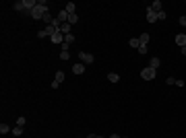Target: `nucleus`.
<instances>
[{
	"instance_id": "1",
	"label": "nucleus",
	"mask_w": 186,
	"mask_h": 138,
	"mask_svg": "<svg viewBox=\"0 0 186 138\" xmlns=\"http://www.w3.org/2000/svg\"><path fill=\"white\" fill-rule=\"evenodd\" d=\"M35 4H37V0H21V2H15V10L31 15V10L35 8Z\"/></svg>"
},
{
	"instance_id": "2",
	"label": "nucleus",
	"mask_w": 186,
	"mask_h": 138,
	"mask_svg": "<svg viewBox=\"0 0 186 138\" xmlns=\"http://www.w3.org/2000/svg\"><path fill=\"white\" fill-rule=\"evenodd\" d=\"M46 12H48V2H46V0H40V2L35 4V8L31 10V17L40 21V19H44V15H46Z\"/></svg>"
},
{
	"instance_id": "3",
	"label": "nucleus",
	"mask_w": 186,
	"mask_h": 138,
	"mask_svg": "<svg viewBox=\"0 0 186 138\" xmlns=\"http://www.w3.org/2000/svg\"><path fill=\"white\" fill-rule=\"evenodd\" d=\"M141 76H143L145 81H153V78L157 76V72H155L153 68H149V66H147V68H143V70H141Z\"/></svg>"
},
{
	"instance_id": "4",
	"label": "nucleus",
	"mask_w": 186,
	"mask_h": 138,
	"mask_svg": "<svg viewBox=\"0 0 186 138\" xmlns=\"http://www.w3.org/2000/svg\"><path fill=\"white\" fill-rule=\"evenodd\" d=\"M79 60H81V64H93V60H95V56H91V54H87V52H81V54H79Z\"/></svg>"
},
{
	"instance_id": "5",
	"label": "nucleus",
	"mask_w": 186,
	"mask_h": 138,
	"mask_svg": "<svg viewBox=\"0 0 186 138\" xmlns=\"http://www.w3.org/2000/svg\"><path fill=\"white\" fill-rule=\"evenodd\" d=\"M62 83H64V72L58 70V72H56V78H54V83H52V89H58Z\"/></svg>"
},
{
	"instance_id": "6",
	"label": "nucleus",
	"mask_w": 186,
	"mask_h": 138,
	"mask_svg": "<svg viewBox=\"0 0 186 138\" xmlns=\"http://www.w3.org/2000/svg\"><path fill=\"white\" fill-rule=\"evenodd\" d=\"M155 21H157V12L151 6H147V23H155Z\"/></svg>"
},
{
	"instance_id": "7",
	"label": "nucleus",
	"mask_w": 186,
	"mask_h": 138,
	"mask_svg": "<svg viewBox=\"0 0 186 138\" xmlns=\"http://www.w3.org/2000/svg\"><path fill=\"white\" fill-rule=\"evenodd\" d=\"M159 66H161V60H159L157 56H153V58L149 60V68H153V70H157Z\"/></svg>"
},
{
	"instance_id": "8",
	"label": "nucleus",
	"mask_w": 186,
	"mask_h": 138,
	"mask_svg": "<svg viewBox=\"0 0 186 138\" xmlns=\"http://www.w3.org/2000/svg\"><path fill=\"white\" fill-rule=\"evenodd\" d=\"M70 27H72L70 23H60V33L62 35H68L70 33Z\"/></svg>"
},
{
	"instance_id": "9",
	"label": "nucleus",
	"mask_w": 186,
	"mask_h": 138,
	"mask_svg": "<svg viewBox=\"0 0 186 138\" xmlns=\"http://www.w3.org/2000/svg\"><path fill=\"white\" fill-rule=\"evenodd\" d=\"M72 72H75V74H83V72H85V64L77 62V64L72 66Z\"/></svg>"
},
{
	"instance_id": "10",
	"label": "nucleus",
	"mask_w": 186,
	"mask_h": 138,
	"mask_svg": "<svg viewBox=\"0 0 186 138\" xmlns=\"http://www.w3.org/2000/svg\"><path fill=\"white\" fill-rule=\"evenodd\" d=\"M176 44L180 47H186V35L184 33H178V35H176Z\"/></svg>"
},
{
	"instance_id": "11",
	"label": "nucleus",
	"mask_w": 186,
	"mask_h": 138,
	"mask_svg": "<svg viewBox=\"0 0 186 138\" xmlns=\"http://www.w3.org/2000/svg\"><path fill=\"white\" fill-rule=\"evenodd\" d=\"M50 39H52V44H62V41H64V35L58 31V33H56V35H52Z\"/></svg>"
},
{
	"instance_id": "12",
	"label": "nucleus",
	"mask_w": 186,
	"mask_h": 138,
	"mask_svg": "<svg viewBox=\"0 0 186 138\" xmlns=\"http://www.w3.org/2000/svg\"><path fill=\"white\" fill-rule=\"evenodd\" d=\"M64 10H66V12H68V15H75V12H77V4H75V2H68V4H66V8H64Z\"/></svg>"
},
{
	"instance_id": "13",
	"label": "nucleus",
	"mask_w": 186,
	"mask_h": 138,
	"mask_svg": "<svg viewBox=\"0 0 186 138\" xmlns=\"http://www.w3.org/2000/svg\"><path fill=\"white\" fill-rule=\"evenodd\" d=\"M66 21H68V12L66 10H60L58 12V23H66Z\"/></svg>"
},
{
	"instance_id": "14",
	"label": "nucleus",
	"mask_w": 186,
	"mask_h": 138,
	"mask_svg": "<svg viewBox=\"0 0 186 138\" xmlns=\"http://www.w3.org/2000/svg\"><path fill=\"white\" fill-rule=\"evenodd\" d=\"M108 81H110V83H118V81H120V74H116V72H110V74H108Z\"/></svg>"
},
{
	"instance_id": "15",
	"label": "nucleus",
	"mask_w": 186,
	"mask_h": 138,
	"mask_svg": "<svg viewBox=\"0 0 186 138\" xmlns=\"http://www.w3.org/2000/svg\"><path fill=\"white\" fill-rule=\"evenodd\" d=\"M149 39H151V37H149V33H143V35H141V37H139L141 46H147V44H149Z\"/></svg>"
},
{
	"instance_id": "16",
	"label": "nucleus",
	"mask_w": 186,
	"mask_h": 138,
	"mask_svg": "<svg viewBox=\"0 0 186 138\" xmlns=\"http://www.w3.org/2000/svg\"><path fill=\"white\" fill-rule=\"evenodd\" d=\"M66 23H70V25H75V23H79V15L75 12V15H68V21Z\"/></svg>"
},
{
	"instance_id": "17",
	"label": "nucleus",
	"mask_w": 186,
	"mask_h": 138,
	"mask_svg": "<svg viewBox=\"0 0 186 138\" xmlns=\"http://www.w3.org/2000/svg\"><path fill=\"white\" fill-rule=\"evenodd\" d=\"M151 8H153L155 12H159V10H161V0H155V2L151 4Z\"/></svg>"
},
{
	"instance_id": "18",
	"label": "nucleus",
	"mask_w": 186,
	"mask_h": 138,
	"mask_svg": "<svg viewBox=\"0 0 186 138\" xmlns=\"http://www.w3.org/2000/svg\"><path fill=\"white\" fill-rule=\"evenodd\" d=\"M8 132H12V130H10V128H8L6 124H0V134L4 136V134H8Z\"/></svg>"
},
{
	"instance_id": "19",
	"label": "nucleus",
	"mask_w": 186,
	"mask_h": 138,
	"mask_svg": "<svg viewBox=\"0 0 186 138\" xmlns=\"http://www.w3.org/2000/svg\"><path fill=\"white\" fill-rule=\"evenodd\" d=\"M44 21H46L48 25H54V23H56V21L52 19V15H50V12H46V15H44Z\"/></svg>"
},
{
	"instance_id": "20",
	"label": "nucleus",
	"mask_w": 186,
	"mask_h": 138,
	"mask_svg": "<svg viewBox=\"0 0 186 138\" xmlns=\"http://www.w3.org/2000/svg\"><path fill=\"white\" fill-rule=\"evenodd\" d=\"M128 46H130V47H137V49H139L141 41H139V39H137V37H135V39H130V41H128Z\"/></svg>"
},
{
	"instance_id": "21",
	"label": "nucleus",
	"mask_w": 186,
	"mask_h": 138,
	"mask_svg": "<svg viewBox=\"0 0 186 138\" xmlns=\"http://www.w3.org/2000/svg\"><path fill=\"white\" fill-rule=\"evenodd\" d=\"M12 134H15V136H21V134H23V128H21V126H15V128H12Z\"/></svg>"
},
{
	"instance_id": "22",
	"label": "nucleus",
	"mask_w": 186,
	"mask_h": 138,
	"mask_svg": "<svg viewBox=\"0 0 186 138\" xmlns=\"http://www.w3.org/2000/svg\"><path fill=\"white\" fill-rule=\"evenodd\" d=\"M64 41H66V44H72V41H75V35H72V33L64 35Z\"/></svg>"
},
{
	"instance_id": "23",
	"label": "nucleus",
	"mask_w": 186,
	"mask_h": 138,
	"mask_svg": "<svg viewBox=\"0 0 186 138\" xmlns=\"http://www.w3.org/2000/svg\"><path fill=\"white\" fill-rule=\"evenodd\" d=\"M68 47H70V44L62 41V44H60V52H68Z\"/></svg>"
},
{
	"instance_id": "24",
	"label": "nucleus",
	"mask_w": 186,
	"mask_h": 138,
	"mask_svg": "<svg viewBox=\"0 0 186 138\" xmlns=\"http://www.w3.org/2000/svg\"><path fill=\"white\" fill-rule=\"evenodd\" d=\"M25 124H27V120H25V118H23V115H21V118H19V120H17V126H21V128H23V126H25Z\"/></svg>"
},
{
	"instance_id": "25",
	"label": "nucleus",
	"mask_w": 186,
	"mask_h": 138,
	"mask_svg": "<svg viewBox=\"0 0 186 138\" xmlns=\"http://www.w3.org/2000/svg\"><path fill=\"white\" fill-rule=\"evenodd\" d=\"M163 19H165V12L159 10V12H157V21H163Z\"/></svg>"
},
{
	"instance_id": "26",
	"label": "nucleus",
	"mask_w": 186,
	"mask_h": 138,
	"mask_svg": "<svg viewBox=\"0 0 186 138\" xmlns=\"http://www.w3.org/2000/svg\"><path fill=\"white\" fill-rule=\"evenodd\" d=\"M70 56H68V52H60V60H68Z\"/></svg>"
},
{
	"instance_id": "27",
	"label": "nucleus",
	"mask_w": 186,
	"mask_h": 138,
	"mask_svg": "<svg viewBox=\"0 0 186 138\" xmlns=\"http://www.w3.org/2000/svg\"><path fill=\"white\" fill-rule=\"evenodd\" d=\"M165 83H168V85H176V78H174V76H168V81H165Z\"/></svg>"
},
{
	"instance_id": "28",
	"label": "nucleus",
	"mask_w": 186,
	"mask_h": 138,
	"mask_svg": "<svg viewBox=\"0 0 186 138\" xmlns=\"http://www.w3.org/2000/svg\"><path fill=\"white\" fill-rule=\"evenodd\" d=\"M139 54L145 56V54H147V46H139Z\"/></svg>"
},
{
	"instance_id": "29",
	"label": "nucleus",
	"mask_w": 186,
	"mask_h": 138,
	"mask_svg": "<svg viewBox=\"0 0 186 138\" xmlns=\"http://www.w3.org/2000/svg\"><path fill=\"white\" fill-rule=\"evenodd\" d=\"M178 23H180L182 27H186V17H180V21H178Z\"/></svg>"
},
{
	"instance_id": "30",
	"label": "nucleus",
	"mask_w": 186,
	"mask_h": 138,
	"mask_svg": "<svg viewBox=\"0 0 186 138\" xmlns=\"http://www.w3.org/2000/svg\"><path fill=\"white\" fill-rule=\"evenodd\" d=\"M180 52H182V56H186V47H180Z\"/></svg>"
},
{
	"instance_id": "31",
	"label": "nucleus",
	"mask_w": 186,
	"mask_h": 138,
	"mask_svg": "<svg viewBox=\"0 0 186 138\" xmlns=\"http://www.w3.org/2000/svg\"><path fill=\"white\" fill-rule=\"evenodd\" d=\"M108 138H120V136L118 134H112V136H108Z\"/></svg>"
},
{
	"instance_id": "32",
	"label": "nucleus",
	"mask_w": 186,
	"mask_h": 138,
	"mask_svg": "<svg viewBox=\"0 0 186 138\" xmlns=\"http://www.w3.org/2000/svg\"><path fill=\"white\" fill-rule=\"evenodd\" d=\"M87 138H97V136H95V134H89V136H87Z\"/></svg>"
},
{
	"instance_id": "33",
	"label": "nucleus",
	"mask_w": 186,
	"mask_h": 138,
	"mask_svg": "<svg viewBox=\"0 0 186 138\" xmlns=\"http://www.w3.org/2000/svg\"><path fill=\"white\" fill-rule=\"evenodd\" d=\"M122 138H126V136H122Z\"/></svg>"
}]
</instances>
